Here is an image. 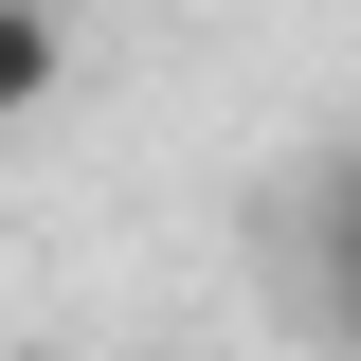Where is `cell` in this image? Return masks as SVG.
Returning a JSON list of instances; mask_svg holds the SVG:
<instances>
[{
	"instance_id": "cell-1",
	"label": "cell",
	"mask_w": 361,
	"mask_h": 361,
	"mask_svg": "<svg viewBox=\"0 0 361 361\" xmlns=\"http://www.w3.org/2000/svg\"><path fill=\"white\" fill-rule=\"evenodd\" d=\"M271 289L325 361H361V145H325L289 199H271Z\"/></svg>"
},
{
	"instance_id": "cell-2",
	"label": "cell",
	"mask_w": 361,
	"mask_h": 361,
	"mask_svg": "<svg viewBox=\"0 0 361 361\" xmlns=\"http://www.w3.org/2000/svg\"><path fill=\"white\" fill-rule=\"evenodd\" d=\"M54 90H73V18L54 0H0V127H37Z\"/></svg>"
},
{
	"instance_id": "cell-3",
	"label": "cell",
	"mask_w": 361,
	"mask_h": 361,
	"mask_svg": "<svg viewBox=\"0 0 361 361\" xmlns=\"http://www.w3.org/2000/svg\"><path fill=\"white\" fill-rule=\"evenodd\" d=\"M0 361H73V343H0Z\"/></svg>"
}]
</instances>
